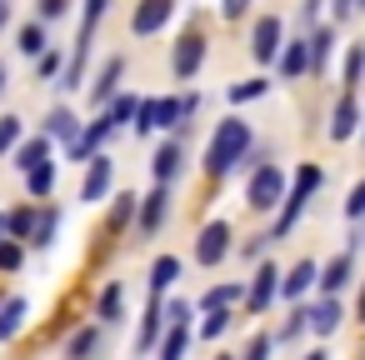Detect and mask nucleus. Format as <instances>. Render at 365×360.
Wrapping results in <instances>:
<instances>
[{
  "instance_id": "5fc2aeb1",
  "label": "nucleus",
  "mask_w": 365,
  "mask_h": 360,
  "mask_svg": "<svg viewBox=\"0 0 365 360\" xmlns=\"http://www.w3.org/2000/svg\"><path fill=\"white\" fill-rule=\"evenodd\" d=\"M220 360H230V355H220Z\"/></svg>"
},
{
  "instance_id": "aec40b11",
  "label": "nucleus",
  "mask_w": 365,
  "mask_h": 360,
  "mask_svg": "<svg viewBox=\"0 0 365 360\" xmlns=\"http://www.w3.org/2000/svg\"><path fill=\"white\" fill-rule=\"evenodd\" d=\"M120 71H125V61H120V56H110V61L101 66V76H96L101 86L91 91V101H96V106H106V101H110V91H115V81H120Z\"/></svg>"
},
{
  "instance_id": "a19ab883",
  "label": "nucleus",
  "mask_w": 365,
  "mask_h": 360,
  "mask_svg": "<svg viewBox=\"0 0 365 360\" xmlns=\"http://www.w3.org/2000/svg\"><path fill=\"white\" fill-rule=\"evenodd\" d=\"M185 315H190V305H185V300H170V305H165V320H170V325H190Z\"/></svg>"
},
{
  "instance_id": "f704fd0d",
  "label": "nucleus",
  "mask_w": 365,
  "mask_h": 360,
  "mask_svg": "<svg viewBox=\"0 0 365 360\" xmlns=\"http://www.w3.org/2000/svg\"><path fill=\"white\" fill-rule=\"evenodd\" d=\"M26 185H31V195H51V185H56V165L31 170V175H26Z\"/></svg>"
},
{
  "instance_id": "412c9836",
  "label": "nucleus",
  "mask_w": 365,
  "mask_h": 360,
  "mask_svg": "<svg viewBox=\"0 0 365 360\" xmlns=\"http://www.w3.org/2000/svg\"><path fill=\"white\" fill-rule=\"evenodd\" d=\"M175 275H180V260H175V255H160V260L150 265V295L170 290V285H175Z\"/></svg>"
},
{
  "instance_id": "79ce46f5",
  "label": "nucleus",
  "mask_w": 365,
  "mask_h": 360,
  "mask_svg": "<svg viewBox=\"0 0 365 360\" xmlns=\"http://www.w3.org/2000/svg\"><path fill=\"white\" fill-rule=\"evenodd\" d=\"M66 6H71V0H41V26L56 21V16H66Z\"/></svg>"
},
{
  "instance_id": "f257e3e1",
  "label": "nucleus",
  "mask_w": 365,
  "mask_h": 360,
  "mask_svg": "<svg viewBox=\"0 0 365 360\" xmlns=\"http://www.w3.org/2000/svg\"><path fill=\"white\" fill-rule=\"evenodd\" d=\"M250 150V125L245 120H220V130L210 135V150H205V175H230Z\"/></svg>"
},
{
  "instance_id": "bb28decb",
  "label": "nucleus",
  "mask_w": 365,
  "mask_h": 360,
  "mask_svg": "<svg viewBox=\"0 0 365 360\" xmlns=\"http://www.w3.org/2000/svg\"><path fill=\"white\" fill-rule=\"evenodd\" d=\"M26 56H46V26L41 21H31V26H21V41H16Z\"/></svg>"
},
{
  "instance_id": "4468645a",
  "label": "nucleus",
  "mask_w": 365,
  "mask_h": 360,
  "mask_svg": "<svg viewBox=\"0 0 365 360\" xmlns=\"http://www.w3.org/2000/svg\"><path fill=\"white\" fill-rule=\"evenodd\" d=\"M165 200H170V190L165 185H155L145 200H140V215H135V225L150 235V230H160V220H165Z\"/></svg>"
},
{
  "instance_id": "7ed1b4c3",
  "label": "nucleus",
  "mask_w": 365,
  "mask_h": 360,
  "mask_svg": "<svg viewBox=\"0 0 365 360\" xmlns=\"http://www.w3.org/2000/svg\"><path fill=\"white\" fill-rule=\"evenodd\" d=\"M245 200H250V210H275V205H285V175H280V165H260V170L250 175V185H245Z\"/></svg>"
},
{
  "instance_id": "a878e982",
  "label": "nucleus",
  "mask_w": 365,
  "mask_h": 360,
  "mask_svg": "<svg viewBox=\"0 0 365 360\" xmlns=\"http://www.w3.org/2000/svg\"><path fill=\"white\" fill-rule=\"evenodd\" d=\"M6 225H11V235H16V240L26 245V235H31V230L41 225V215H36L31 205H21V210H11V215H6Z\"/></svg>"
},
{
  "instance_id": "3c124183",
  "label": "nucleus",
  "mask_w": 365,
  "mask_h": 360,
  "mask_svg": "<svg viewBox=\"0 0 365 360\" xmlns=\"http://www.w3.org/2000/svg\"><path fill=\"white\" fill-rule=\"evenodd\" d=\"M0 91H6V61H0Z\"/></svg>"
},
{
  "instance_id": "a211bd4d",
  "label": "nucleus",
  "mask_w": 365,
  "mask_h": 360,
  "mask_svg": "<svg viewBox=\"0 0 365 360\" xmlns=\"http://www.w3.org/2000/svg\"><path fill=\"white\" fill-rule=\"evenodd\" d=\"M350 270H355V260H350V255H335V260L320 270V290H325V295L345 290V285H350Z\"/></svg>"
},
{
  "instance_id": "2eb2a0df",
  "label": "nucleus",
  "mask_w": 365,
  "mask_h": 360,
  "mask_svg": "<svg viewBox=\"0 0 365 360\" xmlns=\"http://www.w3.org/2000/svg\"><path fill=\"white\" fill-rule=\"evenodd\" d=\"M315 280H320V270H315V260H300V265H295V270L285 275V285H280V295H285V300H300V295H305V290H310Z\"/></svg>"
},
{
  "instance_id": "393cba45",
  "label": "nucleus",
  "mask_w": 365,
  "mask_h": 360,
  "mask_svg": "<svg viewBox=\"0 0 365 360\" xmlns=\"http://www.w3.org/2000/svg\"><path fill=\"white\" fill-rule=\"evenodd\" d=\"M51 135H61V140H71V145H76L86 130H81V120H76L71 110H51Z\"/></svg>"
},
{
  "instance_id": "2f4dec72",
  "label": "nucleus",
  "mask_w": 365,
  "mask_h": 360,
  "mask_svg": "<svg viewBox=\"0 0 365 360\" xmlns=\"http://www.w3.org/2000/svg\"><path fill=\"white\" fill-rule=\"evenodd\" d=\"M330 41H335L330 31H315V36H310V71H325V56H330Z\"/></svg>"
},
{
  "instance_id": "f3484780",
  "label": "nucleus",
  "mask_w": 365,
  "mask_h": 360,
  "mask_svg": "<svg viewBox=\"0 0 365 360\" xmlns=\"http://www.w3.org/2000/svg\"><path fill=\"white\" fill-rule=\"evenodd\" d=\"M310 71V41H290L285 51H280V76H305Z\"/></svg>"
},
{
  "instance_id": "4c0bfd02",
  "label": "nucleus",
  "mask_w": 365,
  "mask_h": 360,
  "mask_svg": "<svg viewBox=\"0 0 365 360\" xmlns=\"http://www.w3.org/2000/svg\"><path fill=\"white\" fill-rule=\"evenodd\" d=\"M56 220H61L56 210H41V225H36V245H41V250L56 240Z\"/></svg>"
},
{
  "instance_id": "6e6552de",
  "label": "nucleus",
  "mask_w": 365,
  "mask_h": 360,
  "mask_svg": "<svg viewBox=\"0 0 365 360\" xmlns=\"http://www.w3.org/2000/svg\"><path fill=\"white\" fill-rule=\"evenodd\" d=\"M170 11H175V0H140L135 16H130V31H135V36H155V31L170 21Z\"/></svg>"
},
{
  "instance_id": "c756f323",
  "label": "nucleus",
  "mask_w": 365,
  "mask_h": 360,
  "mask_svg": "<svg viewBox=\"0 0 365 360\" xmlns=\"http://www.w3.org/2000/svg\"><path fill=\"white\" fill-rule=\"evenodd\" d=\"M130 215H140V195H115V205H110V230H120Z\"/></svg>"
},
{
  "instance_id": "0eeeda50",
  "label": "nucleus",
  "mask_w": 365,
  "mask_h": 360,
  "mask_svg": "<svg viewBox=\"0 0 365 360\" xmlns=\"http://www.w3.org/2000/svg\"><path fill=\"white\" fill-rule=\"evenodd\" d=\"M200 61H205V36H195V31H185V36H180V46H175V61H170V71H175V81H195V71H200Z\"/></svg>"
},
{
  "instance_id": "58836bf2",
  "label": "nucleus",
  "mask_w": 365,
  "mask_h": 360,
  "mask_svg": "<svg viewBox=\"0 0 365 360\" xmlns=\"http://www.w3.org/2000/svg\"><path fill=\"white\" fill-rule=\"evenodd\" d=\"M360 76H365V51H360V46H355V51H350V56H345V86H355V81H360Z\"/></svg>"
},
{
  "instance_id": "72a5a7b5",
  "label": "nucleus",
  "mask_w": 365,
  "mask_h": 360,
  "mask_svg": "<svg viewBox=\"0 0 365 360\" xmlns=\"http://www.w3.org/2000/svg\"><path fill=\"white\" fill-rule=\"evenodd\" d=\"M11 145H21V115H0V155Z\"/></svg>"
},
{
  "instance_id": "1a4fd4ad",
  "label": "nucleus",
  "mask_w": 365,
  "mask_h": 360,
  "mask_svg": "<svg viewBox=\"0 0 365 360\" xmlns=\"http://www.w3.org/2000/svg\"><path fill=\"white\" fill-rule=\"evenodd\" d=\"M280 285H285V275H280V270L265 260V265L255 270V285H250V295H245V300H250V310H265V305L280 295Z\"/></svg>"
},
{
  "instance_id": "9d476101",
  "label": "nucleus",
  "mask_w": 365,
  "mask_h": 360,
  "mask_svg": "<svg viewBox=\"0 0 365 360\" xmlns=\"http://www.w3.org/2000/svg\"><path fill=\"white\" fill-rule=\"evenodd\" d=\"M180 165H185V150H180V140H165V145L155 150V160H150V170H155V185H170V180L180 175Z\"/></svg>"
},
{
  "instance_id": "cd10ccee",
  "label": "nucleus",
  "mask_w": 365,
  "mask_h": 360,
  "mask_svg": "<svg viewBox=\"0 0 365 360\" xmlns=\"http://www.w3.org/2000/svg\"><path fill=\"white\" fill-rule=\"evenodd\" d=\"M265 91H270V81H240V86L225 91V101H230V106H245V101H260Z\"/></svg>"
},
{
  "instance_id": "c03bdc74",
  "label": "nucleus",
  "mask_w": 365,
  "mask_h": 360,
  "mask_svg": "<svg viewBox=\"0 0 365 360\" xmlns=\"http://www.w3.org/2000/svg\"><path fill=\"white\" fill-rule=\"evenodd\" d=\"M265 355H270V335H255L250 350H245V360H265Z\"/></svg>"
},
{
  "instance_id": "864d4df0",
  "label": "nucleus",
  "mask_w": 365,
  "mask_h": 360,
  "mask_svg": "<svg viewBox=\"0 0 365 360\" xmlns=\"http://www.w3.org/2000/svg\"><path fill=\"white\" fill-rule=\"evenodd\" d=\"M0 6H11V0H0Z\"/></svg>"
},
{
  "instance_id": "9b49d317",
  "label": "nucleus",
  "mask_w": 365,
  "mask_h": 360,
  "mask_svg": "<svg viewBox=\"0 0 365 360\" xmlns=\"http://www.w3.org/2000/svg\"><path fill=\"white\" fill-rule=\"evenodd\" d=\"M110 180H115V160H110V155H96V160H91V175H86V185H81V200H101V195L110 190Z\"/></svg>"
},
{
  "instance_id": "5701e85b",
  "label": "nucleus",
  "mask_w": 365,
  "mask_h": 360,
  "mask_svg": "<svg viewBox=\"0 0 365 360\" xmlns=\"http://www.w3.org/2000/svg\"><path fill=\"white\" fill-rule=\"evenodd\" d=\"M240 295H250V290H240V285H215V290L200 300V310H205V315H210V310H230Z\"/></svg>"
},
{
  "instance_id": "e433bc0d",
  "label": "nucleus",
  "mask_w": 365,
  "mask_h": 360,
  "mask_svg": "<svg viewBox=\"0 0 365 360\" xmlns=\"http://www.w3.org/2000/svg\"><path fill=\"white\" fill-rule=\"evenodd\" d=\"M21 260H26V245H21V240H6V245H0V270H21Z\"/></svg>"
},
{
  "instance_id": "09e8293b",
  "label": "nucleus",
  "mask_w": 365,
  "mask_h": 360,
  "mask_svg": "<svg viewBox=\"0 0 365 360\" xmlns=\"http://www.w3.org/2000/svg\"><path fill=\"white\" fill-rule=\"evenodd\" d=\"M6 230H11V225H6V215H0V245H6Z\"/></svg>"
},
{
  "instance_id": "ea45409f",
  "label": "nucleus",
  "mask_w": 365,
  "mask_h": 360,
  "mask_svg": "<svg viewBox=\"0 0 365 360\" xmlns=\"http://www.w3.org/2000/svg\"><path fill=\"white\" fill-rule=\"evenodd\" d=\"M345 215H350V220H360V215H365V185H355V190H350V200H345Z\"/></svg>"
},
{
  "instance_id": "de8ad7c7",
  "label": "nucleus",
  "mask_w": 365,
  "mask_h": 360,
  "mask_svg": "<svg viewBox=\"0 0 365 360\" xmlns=\"http://www.w3.org/2000/svg\"><path fill=\"white\" fill-rule=\"evenodd\" d=\"M305 360H330V355H325V350H310V355H305Z\"/></svg>"
},
{
  "instance_id": "f03ea898",
  "label": "nucleus",
  "mask_w": 365,
  "mask_h": 360,
  "mask_svg": "<svg viewBox=\"0 0 365 360\" xmlns=\"http://www.w3.org/2000/svg\"><path fill=\"white\" fill-rule=\"evenodd\" d=\"M320 180H325V175H320V165H300V170H295V185H290V195H285V205H280V220H275V240L295 230V220H300L305 200L320 190Z\"/></svg>"
},
{
  "instance_id": "4be33fe9",
  "label": "nucleus",
  "mask_w": 365,
  "mask_h": 360,
  "mask_svg": "<svg viewBox=\"0 0 365 360\" xmlns=\"http://www.w3.org/2000/svg\"><path fill=\"white\" fill-rule=\"evenodd\" d=\"M21 325H26V300L16 295V300H6V305H0V340H11Z\"/></svg>"
},
{
  "instance_id": "39448f33",
  "label": "nucleus",
  "mask_w": 365,
  "mask_h": 360,
  "mask_svg": "<svg viewBox=\"0 0 365 360\" xmlns=\"http://www.w3.org/2000/svg\"><path fill=\"white\" fill-rule=\"evenodd\" d=\"M280 51H285V31H280V21H275V16H260V21H255L250 56H255L260 66H270V61H280Z\"/></svg>"
},
{
  "instance_id": "603ef678",
  "label": "nucleus",
  "mask_w": 365,
  "mask_h": 360,
  "mask_svg": "<svg viewBox=\"0 0 365 360\" xmlns=\"http://www.w3.org/2000/svg\"><path fill=\"white\" fill-rule=\"evenodd\" d=\"M360 320H365V290H360Z\"/></svg>"
},
{
  "instance_id": "ddd939ff",
  "label": "nucleus",
  "mask_w": 365,
  "mask_h": 360,
  "mask_svg": "<svg viewBox=\"0 0 365 360\" xmlns=\"http://www.w3.org/2000/svg\"><path fill=\"white\" fill-rule=\"evenodd\" d=\"M16 165L31 175V170H41V165H51V140L46 135H31V140H21L16 145Z\"/></svg>"
},
{
  "instance_id": "423d86ee",
  "label": "nucleus",
  "mask_w": 365,
  "mask_h": 360,
  "mask_svg": "<svg viewBox=\"0 0 365 360\" xmlns=\"http://www.w3.org/2000/svg\"><path fill=\"white\" fill-rule=\"evenodd\" d=\"M230 255V225L225 220H210L200 230V245H195V265H220Z\"/></svg>"
},
{
  "instance_id": "8fccbe9b",
  "label": "nucleus",
  "mask_w": 365,
  "mask_h": 360,
  "mask_svg": "<svg viewBox=\"0 0 365 360\" xmlns=\"http://www.w3.org/2000/svg\"><path fill=\"white\" fill-rule=\"evenodd\" d=\"M6 21H11V6H0V26H6Z\"/></svg>"
},
{
  "instance_id": "6ab92c4d",
  "label": "nucleus",
  "mask_w": 365,
  "mask_h": 360,
  "mask_svg": "<svg viewBox=\"0 0 365 360\" xmlns=\"http://www.w3.org/2000/svg\"><path fill=\"white\" fill-rule=\"evenodd\" d=\"M335 325H340V305H335V295L315 300V305H310V330H315V335H330Z\"/></svg>"
},
{
  "instance_id": "7c9ffc66",
  "label": "nucleus",
  "mask_w": 365,
  "mask_h": 360,
  "mask_svg": "<svg viewBox=\"0 0 365 360\" xmlns=\"http://www.w3.org/2000/svg\"><path fill=\"white\" fill-rule=\"evenodd\" d=\"M91 350H96V325L76 330V335H71V345H66V355H71V360H86Z\"/></svg>"
},
{
  "instance_id": "20e7f679",
  "label": "nucleus",
  "mask_w": 365,
  "mask_h": 360,
  "mask_svg": "<svg viewBox=\"0 0 365 360\" xmlns=\"http://www.w3.org/2000/svg\"><path fill=\"white\" fill-rule=\"evenodd\" d=\"M180 115H185V101H175V96H160V101H140L135 130H140V135H150V130H165V125H175Z\"/></svg>"
},
{
  "instance_id": "473e14b6",
  "label": "nucleus",
  "mask_w": 365,
  "mask_h": 360,
  "mask_svg": "<svg viewBox=\"0 0 365 360\" xmlns=\"http://www.w3.org/2000/svg\"><path fill=\"white\" fill-rule=\"evenodd\" d=\"M106 115H110V125L120 130V125H125L130 115H140V101H135V96H120V101H115V106H110Z\"/></svg>"
},
{
  "instance_id": "b1692460",
  "label": "nucleus",
  "mask_w": 365,
  "mask_h": 360,
  "mask_svg": "<svg viewBox=\"0 0 365 360\" xmlns=\"http://www.w3.org/2000/svg\"><path fill=\"white\" fill-rule=\"evenodd\" d=\"M120 305H125V295H120V285L110 280V285L101 290V305H96V315H101L106 325H115V320H120Z\"/></svg>"
},
{
  "instance_id": "f8f14e48",
  "label": "nucleus",
  "mask_w": 365,
  "mask_h": 360,
  "mask_svg": "<svg viewBox=\"0 0 365 360\" xmlns=\"http://www.w3.org/2000/svg\"><path fill=\"white\" fill-rule=\"evenodd\" d=\"M355 125H360V106H355V96H340L335 101V120H330V140H350Z\"/></svg>"
},
{
  "instance_id": "a18cd8bd",
  "label": "nucleus",
  "mask_w": 365,
  "mask_h": 360,
  "mask_svg": "<svg viewBox=\"0 0 365 360\" xmlns=\"http://www.w3.org/2000/svg\"><path fill=\"white\" fill-rule=\"evenodd\" d=\"M41 76H46V81H51V76H61V56H56V51H46V56H41Z\"/></svg>"
},
{
  "instance_id": "c85d7f7f",
  "label": "nucleus",
  "mask_w": 365,
  "mask_h": 360,
  "mask_svg": "<svg viewBox=\"0 0 365 360\" xmlns=\"http://www.w3.org/2000/svg\"><path fill=\"white\" fill-rule=\"evenodd\" d=\"M185 345H190V330H185V325H170V335L160 340V360H180Z\"/></svg>"
},
{
  "instance_id": "37998d69",
  "label": "nucleus",
  "mask_w": 365,
  "mask_h": 360,
  "mask_svg": "<svg viewBox=\"0 0 365 360\" xmlns=\"http://www.w3.org/2000/svg\"><path fill=\"white\" fill-rule=\"evenodd\" d=\"M245 11H250V0H220V16L225 21H240Z\"/></svg>"
},
{
  "instance_id": "49530a36",
  "label": "nucleus",
  "mask_w": 365,
  "mask_h": 360,
  "mask_svg": "<svg viewBox=\"0 0 365 360\" xmlns=\"http://www.w3.org/2000/svg\"><path fill=\"white\" fill-rule=\"evenodd\" d=\"M300 16H305V21H315V16H320V0H305V11H300Z\"/></svg>"
},
{
  "instance_id": "dca6fc26",
  "label": "nucleus",
  "mask_w": 365,
  "mask_h": 360,
  "mask_svg": "<svg viewBox=\"0 0 365 360\" xmlns=\"http://www.w3.org/2000/svg\"><path fill=\"white\" fill-rule=\"evenodd\" d=\"M160 340H165V305H150V310H145V325H140L135 350H140V355H150V345H160Z\"/></svg>"
},
{
  "instance_id": "c9c22d12",
  "label": "nucleus",
  "mask_w": 365,
  "mask_h": 360,
  "mask_svg": "<svg viewBox=\"0 0 365 360\" xmlns=\"http://www.w3.org/2000/svg\"><path fill=\"white\" fill-rule=\"evenodd\" d=\"M225 330H230V310H210V315H205V325H200V335H205V340H215V335H225Z\"/></svg>"
}]
</instances>
